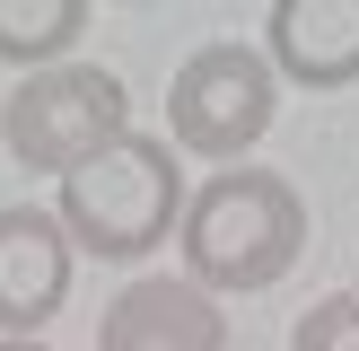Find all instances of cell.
Segmentation results:
<instances>
[{"label": "cell", "mask_w": 359, "mask_h": 351, "mask_svg": "<svg viewBox=\"0 0 359 351\" xmlns=\"http://www.w3.org/2000/svg\"><path fill=\"white\" fill-rule=\"evenodd\" d=\"M280 114V79L272 62H263V44H245V35H219V44L184 53L167 79V150L184 158H210V167H237L245 150H255L263 132H272Z\"/></svg>", "instance_id": "obj_4"}, {"label": "cell", "mask_w": 359, "mask_h": 351, "mask_svg": "<svg viewBox=\"0 0 359 351\" xmlns=\"http://www.w3.org/2000/svg\"><path fill=\"white\" fill-rule=\"evenodd\" d=\"M290 351H359V290L316 298V307L290 325Z\"/></svg>", "instance_id": "obj_9"}, {"label": "cell", "mask_w": 359, "mask_h": 351, "mask_svg": "<svg viewBox=\"0 0 359 351\" xmlns=\"http://www.w3.org/2000/svg\"><path fill=\"white\" fill-rule=\"evenodd\" d=\"M0 351H53V343H9V333H0Z\"/></svg>", "instance_id": "obj_10"}, {"label": "cell", "mask_w": 359, "mask_h": 351, "mask_svg": "<svg viewBox=\"0 0 359 351\" xmlns=\"http://www.w3.org/2000/svg\"><path fill=\"white\" fill-rule=\"evenodd\" d=\"M298 255H307V202H298L290 176L255 167V158L202 176V185L184 193V211H175V263H184V281L210 290V298L272 290Z\"/></svg>", "instance_id": "obj_1"}, {"label": "cell", "mask_w": 359, "mask_h": 351, "mask_svg": "<svg viewBox=\"0 0 359 351\" xmlns=\"http://www.w3.org/2000/svg\"><path fill=\"white\" fill-rule=\"evenodd\" d=\"M175 211H184V176H175V150L158 132H123L114 150H97L88 167L62 176V237L97 263H140L175 237Z\"/></svg>", "instance_id": "obj_2"}, {"label": "cell", "mask_w": 359, "mask_h": 351, "mask_svg": "<svg viewBox=\"0 0 359 351\" xmlns=\"http://www.w3.org/2000/svg\"><path fill=\"white\" fill-rule=\"evenodd\" d=\"M97 351H228V316L184 272H140L97 316Z\"/></svg>", "instance_id": "obj_6"}, {"label": "cell", "mask_w": 359, "mask_h": 351, "mask_svg": "<svg viewBox=\"0 0 359 351\" xmlns=\"http://www.w3.org/2000/svg\"><path fill=\"white\" fill-rule=\"evenodd\" d=\"M263 62L298 88L359 79V0H272L263 9Z\"/></svg>", "instance_id": "obj_7"}, {"label": "cell", "mask_w": 359, "mask_h": 351, "mask_svg": "<svg viewBox=\"0 0 359 351\" xmlns=\"http://www.w3.org/2000/svg\"><path fill=\"white\" fill-rule=\"evenodd\" d=\"M123 132H132L123 79L105 62H79V53L53 62V70H27L9 88V105H0V140H9V158L27 176H70L97 150H114Z\"/></svg>", "instance_id": "obj_3"}, {"label": "cell", "mask_w": 359, "mask_h": 351, "mask_svg": "<svg viewBox=\"0 0 359 351\" xmlns=\"http://www.w3.org/2000/svg\"><path fill=\"white\" fill-rule=\"evenodd\" d=\"M88 35V0H0V62L9 70H53Z\"/></svg>", "instance_id": "obj_8"}, {"label": "cell", "mask_w": 359, "mask_h": 351, "mask_svg": "<svg viewBox=\"0 0 359 351\" xmlns=\"http://www.w3.org/2000/svg\"><path fill=\"white\" fill-rule=\"evenodd\" d=\"M70 263H79V246L62 237V220L44 202L0 211V333L9 343H44V325L70 298Z\"/></svg>", "instance_id": "obj_5"}, {"label": "cell", "mask_w": 359, "mask_h": 351, "mask_svg": "<svg viewBox=\"0 0 359 351\" xmlns=\"http://www.w3.org/2000/svg\"><path fill=\"white\" fill-rule=\"evenodd\" d=\"M123 9H149V0H123Z\"/></svg>", "instance_id": "obj_11"}]
</instances>
